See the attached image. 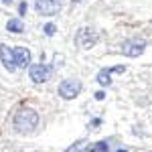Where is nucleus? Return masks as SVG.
<instances>
[{
	"label": "nucleus",
	"mask_w": 152,
	"mask_h": 152,
	"mask_svg": "<svg viewBox=\"0 0 152 152\" xmlns=\"http://www.w3.org/2000/svg\"><path fill=\"white\" fill-rule=\"evenodd\" d=\"M59 95L63 97V99H73L75 95L81 91V81L79 79H75V77H69V79H65V81L59 83Z\"/></svg>",
	"instance_id": "f03ea898"
},
{
	"label": "nucleus",
	"mask_w": 152,
	"mask_h": 152,
	"mask_svg": "<svg viewBox=\"0 0 152 152\" xmlns=\"http://www.w3.org/2000/svg\"><path fill=\"white\" fill-rule=\"evenodd\" d=\"M37 124H39V116L31 107H20L14 114V120H12V126L18 134H31L37 128Z\"/></svg>",
	"instance_id": "f257e3e1"
},
{
	"label": "nucleus",
	"mask_w": 152,
	"mask_h": 152,
	"mask_svg": "<svg viewBox=\"0 0 152 152\" xmlns=\"http://www.w3.org/2000/svg\"><path fill=\"white\" fill-rule=\"evenodd\" d=\"M45 33H47L49 37H51V35H55V24H53V23L45 24Z\"/></svg>",
	"instance_id": "ddd939ff"
},
{
	"label": "nucleus",
	"mask_w": 152,
	"mask_h": 152,
	"mask_svg": "<svg viewBox=\"0 0 152 152\" xmlns=\"http://www.w3.org/2000/svg\"><path fill=\"white\" fill-rule=\"evenodd\" d=\"M28 75H31V79H33L35 83H43V81H47L49 77H51V67L43 65V63L33 65L31 71H28Z\"/></svg>",
	"instance_id": "39448f33"
},
{
	"label": "nucleus",
	"mask_w": 152,
	"mask_h": 152,
	"mask_svg": "<svg viewBox=\"0 0 152 152\" xmlns=\"http://www.w3.org/2000/svg\"><path fill=\"white\" fill-rule=\"evenodd\" d=\"M65 152H85V142H83V140H77L73 146H69Z\"/></svg>",
	"instance_id": "9b49d317"
},
{
	"label": "nucleus",
	"mask_w": 152,
	"mask_h": 152,
	"mask_svg": "<svg viewBox=\"0 0 152 152\" xmlns=\"http://www.w3.org/2000/svg\"><path fill=\"white\" fill-rule=\"evenodd\" d=\"M26 10H28L26 2H20V4H18V12H20V16H23V14H26Z\"/></svg>",
	"instance_id": "4468645a"
},
{
	"label": "nucleus",
	"mask_w": 152,
	"mask_h": 152,
	"mask_svg": "<svg viewBox=\"0 0 152 152\" xmlns=\"http://www.w3.org/2000/svg\"><path fill=\"white\" fill-rule=\"evenodd\" d=\"M97 83L99 85H110L112 83V77H110V69H104L97 73Z\"/></svg>",
	"instance_id": "9d476101"
},
{
	"label": "nucleus",
	"mask_w": 152,
	"mask_h": 152,
	"mask_svg": "<svg viewBox=\"0 0 152 152\" xmlns=\"http://www.w3.org/2000/svg\"><path fill=\"white\" fill-rule=\"evenodd\" d=\"M122 51H124V55H128V57H138L142 51H144V43H142V41H128V43L122 45Z\"/></svg>",
	"instance_id": "0eeeda50"
},
{
	"label": "nucleus",
	"mask_w": 152,
	"mask_h": 152,
	"mask_svg": "<svg viewBox=\"0 0 152 152\" xmlns=\"http://www.w3.org/2000/svg\"><path fill=\"white\" fill-rule=\"evenodd\" d=\"M118 152H128V150H118Z\"/></svg>",
	"instance_id": "f3484780"
},
{
	"label": "nucleus",
	"mask_w": 152,
	"mask_h": 152,
	"mask_svg": "<svg viewBox=\"0 0 152 152\" xmlns=\"http://www.w3.org/2000/svg\"><path fill=\"white\" fill-rule=\"evenodd\" d=\"M95 150L97 152H110V144H107V142H99V144L95 146Z\"/></svg>",
	"instance_id": "f8f14e48"
},
{
	"label": "nucleus",
	"mask_w": 152,
	"mask_h": 152,
	"mask_svg": "<svg viewBox=\"0 0 152 152\" xmlns=\"http://www.w3.org/2000/svg\"><path fill=\"white\" fill-rule=\"evenodd\" d=\"M12 53H14V61H16V67H26L28 63H31V51L24 47H16L12 49Z\"/></svg>",
	"instance_id": "6e6552de"
},
{
	"label": "nucleus",
	"mask_w": 152,
	"mask_h": 152,
	"mask_svg": "<svg viewBox=\"0 0 152 152\" xmlns=\"http://www.w3.org/2000/svg\"><path fill=\"white\" fill-rule=\"evenodd\" d=\"M104 97H105V94H104V91H97V94H95V99H99V102H102Z\"/></svg>",
	"instance_id": "2eb2a0df"
},
{
	"label": "nucleus",
	"mask_w": 152,
	"mask_h": 152,
	"mask_svg": "<svg viewBox=\"0 0 152 152\" xmlns=\"http://www.w3.org/2000/svg\"><path fill=\"white\" fill-rule=\"evenodd\" d=\"M73 2H81V0H73Z\"/></svg>",
	"instance_id": "a211bd4d"
},
{
	"label": "nucleus",
	"mask_w": 152,
	"mask_h": 152,
	"mask_svg": "<svg viewBox=\"0 0 152 152\" xmlns=\"http://www.w3.org/2000/svg\"><path fill=\"white\" fill-rule=\"evenodd\" d=\"M35 10L43 16H53L61 10V0H37Z\"/></svg>",
	"instance_id": "7ed1b4c3"
},
{
	"label": "nucleus",
	"mask_w": 152,
	"mask_h": 152,
	"mask_svg": "<svg viewBox=\"0 0 152 152\" xmlns=\"http://www.w3.org/2000/svg\"><path fill=\"white\" fill-rule=\"evenodd\" d=\"M6 28L10 31V33H23L24 31V24L20 18H10L8 23H6Z\"/></svg>",
	"instance_id": "1a4fd4ad"
},
{
	"label": "nucleus",
	"mask_w": 152,
	"mask_h": 152,
	"mask_svg": "<svg viewBox=\"0 0 152 152\" xmlns=\"http://www.w3.org/2000/svg\"><path fill=\"white\" fill-rule=\"evenodd\" d=\"M0 61H2V65L6 67V69L14 71L16 69V61H14V53H12V49H8L6 45H0Z\"/></svg>",
	"instance_id": "423d86ee"
},
{
	"label": "nucleus",
	"mask_w": 152,
	"mask_h": 152,
	"mask_svg": "<svg viewBox=\"0 0 152 152\" xmlns=\"http://www.w3.org/2000/svg\"><path fill=\"white\" fill-rule=\"evenodd\" d=\"M2 2H4V4H10V2H12V0H2Z\"/></svg>",
	"instance_id": "dca6fc26"
},
{
	"label": "nucleus",
	"mask_w": 152,
	"mask_h": 152,
	"mask_svg": "<svg viewBox=\"0 0 152 152\" xmlns=\"http://www.w3.org/2000/svg\"><path fill=\"white\" fill-rule=\"evenodd\" d=\"M77 43H79V47L83 49H89L95 45V41H97V33L95 31H91L89 26H83V28H79V33H77Z\"/></svg>",
	"instance_id": "20e7f679"
}]
</instances>
